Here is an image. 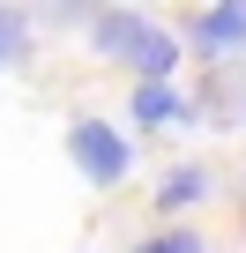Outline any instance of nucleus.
<instances>
[{
  "label": "nucleus",
  "mask_w": 246,
  "mask_h": 253,
  "mask_svg": "<svg viewBox=\"0 0 246 253\" xmlns=\"http://www.w3.org/2000/svg\"><path fill=\"white\" fill-rule=\"evenodd\" d=\"M127 253H209V238L194 231V223H157L149 238H135Z\"/></svg>",
  "instance_id": "nucleus-7"
},
{
  "label": "nucleus",
  "mask_w": 246,
  "mask_h": 253,
  "mask_svg": "<svg viewBox=\"0 0 246 253\" xmlns=\"http://www.w3.org/2000/svg\"><path fill=\"white\" fill-rule=\"evenodd\" d=\"M30 52V8H8L0 0V67H15Z\"/></svg>",
  "instance_id": "nucleus-9"
},
{
  "label": "nucleus",
  "mask_w": 246,
  "mask_h": 253,
  "mask_svg": "<svg viewBox=\"0 0 246 253\" xmlns=\"http://www.w3.org/2000/svg\"><path fill=\"white\" fill-rule=\"evenodd\" d=\"M194 112H201V126H216V134H231V126H246V60H216L194 89Z\"/></svg>",
  "instance_id": "nucleus-3"
},
{
  "label": "nucleus",
  "mask_w": 246,
  "mask_h": 253,
  "mask_svg": "<svg viewBox=\"0 0 246 253\" xmlns=\"http://www.w3.org/2000/svg\"><path fill=\"white\" fill-rule=\"evenodd\" d=\"M97 8H112V0H30V15L38 23H60V30H82Z\"/></svg>",
  "instance_id": "nucleus-8"
},
{
  "label": "nucleus",
  "mask_w": 246,
  "mask_h": 253,
  "mask_svg": "<svg viewBox=\"0 0 246 253\" xmlns=\"http://www.w3.org/2000/svg\"><path fill=\"white\" fill-rule=\"evenodd\" d=\"M179 45L216 67V60H246V0H209V8H194L179 23Z\"/></svg>",
  "instance_id": "nucleus-2"
},
{
  "label": "nucleus",
  "mask_w": 246,
  "mask_h": 253,
  "mask_svg": "<svg viewBox=\"0 0 246 253\" xmlns=\"http://www.w3.org/2000/svg\"><path fill=\"white\" fill-rule=\"evenodd\" d=\"M67 164L97 194H112V186H127V171H135V134H119V126L97 119V112H75L67 119Z\"/></svg>",
  "instance_id": "nucleus-1"
},
{
  "label": "nucleus",
  "mask_w": 246,
  "mask_h": 253,
  "mask_svg": "<svg viewBox=\"0 0 246 253\" xmlns=\"http://www.w3.org/2000/svg\"><path fill=\"white\" fill-rule=\"evenodd\" d=\"M231 231L246 238V171H239V186H231Z\"/></svg>",
  "instance_id": "nucleus-10"
},
{
  "label": "nucleus",
  "mask_w": 246,
  "mask_h": 253,
  "mask_svg": "<svg viewBox=\"0 0 246 253\" xmlns=\"http://www.w3.org/2000/svg\"><path fill=\"white\" fill-rule=\"evenodd\" d=\"M201 201H216V164H201V157H187V164H164V171H157V194H149V209H157L164 223H179V216H194Z\"/></svg>",
  "instance_id": "nucleus-4"
},
{
  "label": "nucleus",
  "mask_w": 246,
  "mask_h": 253,
  "mask_svg": "<svg viewBox=\"0 0 246 253\" xmlns=\"http://www.w3.org/2000/svg\"><path fill=\"white\" fill-rule=\"evenodd\" d=\"M127 119H135V134H157V126H201L194 97L179 82H135L127 89Z\"/></svg>",
  "instance_id": "nucleus-5"
},
{
  "label": "nucleus",
  "mask_w": 246,
  "mask_h": 253,
  "mask_svg": "<svg viewBox=\"0 0 246 253\" xmlns=\"http://www.w3.org/2000/svg\"><path fill=\"white\" fill-rule=\"evenodd\" d=\"M149 30V8H127V0H112V8H97L90 23H82V38H90V52L97 60H112V67H127V52H135V38Z\"/></svg>",
  "instance_id": "nucleus-6"
}]
</instances>
